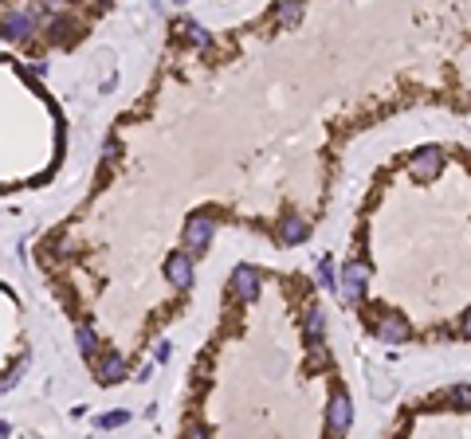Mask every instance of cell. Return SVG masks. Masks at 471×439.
<instances>
[{
    "label": "cell",
    "instance_id": "1",
    "mask_svg": "<svg viewBox=\"0 0 471 439\" xmlns=\"http://www.w3.org/2000/svg\"><path fill=\"white\" fill-rule=\"evenodd\" d=\"M212 236H216V216H209V212L189 216V224H185V251H189V255H204Z\"/></svg>",
    "mask_w": 471,
    "mask_h": 439
},
{
    "label": "cell",
    "instance_id": "2",
    "mask_svg": "<svg viewBox=\"0 0 471 439\" xmlns=\"http://www.w3.org/2000/svg\"><path fill=\"white\" fill-rule=\"evenodd\" d=\"M353 424V404H350V392L346 389H334L330 396V408H326V431L330 436H346Z\"/></svg>",
    "mask_w": 471,
    "mask_h": 439
},
{
    "label": "cell",
    "instance_id": "3",
    "mask_svg": "<svg viewBox=\"0 0 471 439\" xmlns=\"http://www.w3.org/2000/svg\"><path fill=\"white\" fill-rule=\"evenodd\" d=\"M338 287H342V298L350 302V306H358L365 298V290H370V267L365 263H350V267L342 271Z\"/></svg>",
    "mask_w": 471,
    "mask_h": 439
},
{
    "label": "cell",
    "instance_id": "4",
    "mask_svg": "<svg viewBox=\"0 0 471 439\" xmlns=\"http://www.w3.org/2000/svg\"><path fill=\"white\" fill-rule=\"evenodd\" d=\"M377 341H385V345H401V341H409L412 338V326H409V318L405 314H397V310H385L381 318H377Z\"/></svg>",
    "mask_w": 471,
    "mask_h": 439
},
{
    "label": "cell",
    "instance_id": "5",
    "mask_svg": "<svg viewBox=\"0 0 471 439\" xmlns=\"http://www.w3.org/2000/svg\"><path fill=\"white\" fill-rule=\"evenodd\" d=\"M0 36L8 43H28L31 36H36V16H28V12H8V16L0 20Z\"/></svg>",
    "mask_w": 471,
    "mask_h": 439
},
{
    "label": "cell",
    "instance_id": "6",
    "mask_svg": "<svg viewBox=\"0 0 471 439\" xmlns=\"http://www.w3.org/2000/svg\"><path fill=\"white\" fill-rule=\"evenodd\" d=\"M440 169H444V153H440V150H421L416 157L409 161V173H412V180H421V185L436 180V177H440Z\"/></svg>",
    "mask_w": 471,
    "mask_h": 439
},
{
    "label": "cell",
    "instance_id": "7",
    "mask_svg": "<svg viewBox=\"0 0 471 439\" xmlns=\"http://www.w3.org/2000/svg\"><path fill=\"white\" fill-rule=\"evenodd\" d=\"M255 294H260V271L244 263V267L232 271V298L236 302H255Z\"/></svg>",
    "mask_w": 471,
    "mask_h": 439
},
{
    "label": "cell",
    "instance_id": "8",
    "mask_svg": "<svg viewBox=\"0 0 471 439\" xmlns=\"http://www.w3.org/2000/svg\"><path fill=\"white\" fill-rule=\"evenodd\" d=\"M165 279H169L177 290L192 287V255L189 251H173L169 259H165Z\"/></svg>",
    "mask_w": 471,
    "mask_h": 439
},
{
    "label": "cell",
    "instance_id": "9",
    "mask_svg": "<svg viewBox=\"0 0 471 439\" xmlns=\"http://www.w3.org/2000/svg\"><path fill=\"white\" fill-rule=\"evenodd\" d=\"M307 236H311V224H307L299 212H287V216L279 220V243L283 247H299Z\"/></svg>",
    "mask_w": 471,
    "mask_h": 439
},
{
    "label": "cell",
    "instance_id": "10",
    "mask_svg": "<svg viewBox=\"0 0 471 439\" xmlns=\"http://www.w3.org/2000/svg\"><path fill=\"white\" fill-rule=\"evenodd\" d=\"M302 12H307V0H279L275 4V24L279 28H299Z\"/></svg>",
    "mask_w": 471,
    "mask_h": 439
},
{
    "label": "cell",
    "instance_id": "11",
    "mask_svg": "<svg viewBox=\"0 0 471 439\" xmlns=\"http://www.w3.org/2000/svg\"><path fill=\"white\" fill-rule=\"evenodd\" d=\"M122 377H126V361H122L118 353H106L102 365H99V380L102 384H118Z\"/></svg>",
    "mask_w": 471,
    "mask_h": 439
},
{
    "label": "cell",
    "instance_id": "12",
    "mask_svg": "<svg viewBox=\"0 0 471 439\" xmlns=\"http://www.w3.org/2000/svg\"><path fill=\"white\" fill-rule=\"evenodd\" d=\"M322 326H326V314H322V306H307V322H302V333H307V341H322Z\"/></svg>",
    "mask_w": 471,
    "mask_h": 439
},
{
    "label": "cell",
    "instance_id": "13",
    "mask_svg": "<svg viewBox=\"0 0 471 439\" xmlns=\"http://www.w3.org/2000/svg\"><path fill=\"white\" fill-rule=\"evenodd\" d=\"M75 341H79V353H83V357H90V353L99 350V338H94V329H90V322H83V326L75 329Z\"/></svg>",
    "mask_w": 471,
    "mask_h": 439
},
{
    "label": "cell",
    "instance_id": "14",
    "mask_svg": "<svg viewBox=\"0 0 471 439\" xmlns=\"http://www.w3.org/2000/svg\"><path fill=\"white\" fill-rule=\"evenodd\" d=\"M181 28H185V40H189L192 48H209V43H212V36H209V31H204L197 20H185Z\"/></svg>",
    "mask_w": 471,
    "mask_h": 439
},
{
    "label": "cell",
    "instance_id": "15",
    "mask_svg": "<svg viewBox=\"0 0 471 439\" xmlns=\"http://www.w3.org/2000/svg\"><path fill=\"white\" fill-rule=\"evenodd\" d=\"M318 287H338V271H334V259H322L318 263Z\"/></svg>",
    "mask_w": 471,
    "mask_h": 439
},
{
    "label": "cell",
    "instance_id": "16",
    "mask_svg": "<svg viewBox=\"0 0 471 439\" xmlns=\"http://www.w3.org/2000/svg\"><path fill=\"white\" fill-rule=\"evenodd\" d=\"M126 419H130V416H126V412H106V416L99 419V428H102V431H111V428H122Z\"/></svg>",
    "mask_w": 471,
    "mask_h": 439
},
{
    "label": "cell",
    "instance_id": "17",
    "mask_svg": "<svg viewBox=\"0 0 471 439\" xmlns=\"http://www.w3.org/2000/svg\"><path fill=\"white\" fill-rule=\"evenodd\" d=\"M67 0H40V12H63Z\"/></svg>",
    "mask_w": 471,
    "mask_h": 439
},
{
    "label": "cell",
    "instance_id": "18",
    "mask_svg": "<svg viewBox=\"0 0 471 439\" xmlns=\"http://www.w3.org/2000/svg\"><path fill=\"white\" fill-rule=\"evenodd\" d=\"M8 431H12V428H8V424H4V419H0V436H8Z\"/></svg>",
    "mask_w": 471,
    "mask_h": 439
}]
</instances>
